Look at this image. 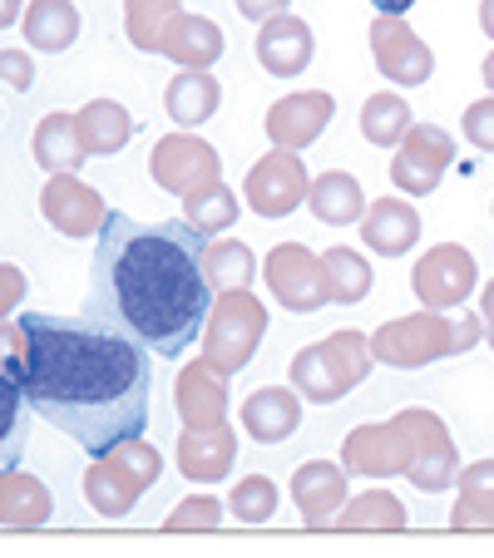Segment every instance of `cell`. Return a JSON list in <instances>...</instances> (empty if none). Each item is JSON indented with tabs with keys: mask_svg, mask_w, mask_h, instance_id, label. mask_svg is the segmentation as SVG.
<instances>
[{
	"mask_svg": "<svg viewBox=\"0 0 494 558\" xmlns=\"http://www.w3.org/2000/svg\"><path fill=\"white\" fill-rule=\"evenodd\" d=\"M406 464H410V454H406L396 421L357 425L341 440V470L357 474V480H396V474H406Z\"/></svg>",
	"mask_w": 494,
	"mask_h": 558,
	"instance_id": "cell-15",
	"label": "cell"
},
{
	"mask_svg": "<svg viewBox=\"0 0 494 558\" xmlns=\"http://www.w3.org/2000/svg\"><path fill=\"white\" fill-rule=\"evenodd\" d=\"M292 505L306 524H332L347 505V470L332 460H306L302 470L292 474Z\"/></svg>",
	"mask_w": 494,
	"mask_h": 558,
	"instance_id": "cell-19",
	"label": "cell"
},
{
	"mask_svg": "<svg viewBox=\"0 0 494 558\" xmlns=\"http://www.w3.org/2000/svg\"><path fill=\"white\" fill-rule=\"evenodd\" d=\"M455 163V138L445 134V124H410L406 138L390 148V183L406 198H425L441 189V179Z\"/></svg>",
	"mask_w": 494,
	"mask_h": 558,
	"instance_id": "cell-8",
	"label": "cell"
},
{
	"mask_svg": "<svg viewBox=\"0 0 494 558\" xmlns=\"http://www.w3.org/2000/svg\"><path fill=\"white\" fill-rule=\"evenodd\" d=\"M484 337H490V351H494V322H484Z\"/></svg>",
	"mask_w": 494,
	"mask_h": 558,
	"instance_id": "cell-51",
	"label": "cell"
},
{
	"mask_svg": "<svg viewBox=\"0 0 494 558\" xmlns=\"http://www.w3.org/2000/svg\"><path fill=\"white\" fill-rule=\"evenodd\" d=\"M361 243L381 257H406L421 243V213L406 198H376L361 213Z\"/></svg>",
	"mask_w": 494,
	"mask_h": 558,
	"instance_id": "cell-20",
	"label": "cell"
},
{
	"mask_svg": "<svg viewBox=\"0 0 494 558\" xmlns=\"http://www.w3.org/2000/svg\"><path fill=\"white\" fill-rule=\"evenodd\" d=\"M238 213H242L238 193H232L222 179L183 198V222H193V228H198L203 238H218V232H228L232 222H238Z\"/></svg>",
	"mask_w": 494,
	"mask_h": 558,
	"instance_id": "cell-33",
	"label": "cell"
},
{
	"mask_svg": "<svg viewBox=\"0 0 494 558\" xmlns=\"http://www.w3.org/2000/svg\"><path fill=\"white\" fill-rule=\"evenodd\" d=\"M25 272L21 267H11V263H0V322H11V312L25 302Z\"/></svg>",
	"mask_w": 494,
	"mask_h": 558,
	"instance_id": "cell-41",
	"label": "cell"
},
{
	"mask_svg": "<svg viewBox=\"0 0 494 558\" xmlns=\"http://www.w3.org/2000/svg\"><path fill=\"white\" fill-rule=\"evenodd\" d=\"M148 173H154V183L164 193L189 198V193H198V189H208V183L222 179V158H218V148H213L208 138H198L193 129H173V134H164L154 144Z\"/></svg>",
	"mask_w": 494,
	"mask_h": 558,
	"instance_id": "cell-7",
	"label": "cell"
},
{
	"mask_svg": "<svg viewBox=\"0 0 494 558\" xmlns=\"http://www.w3.org/2000/svg\"><path fill=\"white\" fill-rule=\"evenodd\" d=\"M306 189H312V179H306V163L292 148L263 154L248 169V179H242L248 213H257V218H287V213H297L306 203Z\"/></svg>",
	"mask_w": 494,
	"mask_h": 558,
	"instance_id": "cell-9",
	"label": "cell"
},
{
	"mask_svg": "<svg viewBox=\"0 0 494 558\" xmlns=\"http://www.w3.org/2000/svg\"><path fill=\"white\" fill-rule=\"evenodd\" d=\"M267 337V306L253 296V287H228L213 296L208 322H203V361L218 376H238L257 356Z\"/></svg>",
	"mask_w": 494,
	"mask_h": 558,
	"instance_id": "cell-4",
	"label": "cell"
},
{
	"mask_svg": "<svg viewBox=\"0 0 494 558\" xmlns=\"http://www.w3.org/2000/svg\"><path fill=\"white\" fill-rule=\"evenodd\" d=\"M302 425V396L287 386H263L242 401V430L257 445H282Z\"/></svg>",
	"mask_w": 494,
	"mask_h": 558,
	"instance_id": "cell-22",
	"label": "cell"
},
{
	"mask_svg": "<svg viewBox=\"0 0 494 558\" xmlns=\"http://www.w3.org/2000/svg\"><path fill=\"white\" fill-rule=\"evenodd\" d=\"M322 282H326V302L357 306V302L371 296L376 272H371V263L357 253V247H326L322 253Z\"/></svg>",
	"mask_w": 494,
	"mask_h": 558,
	"instance_id": "cell-30",
	"label": "cell"
},
{
	"mask_svg": "<svg viewBox=\"0 0 494 558\" xmlns=\"http://www.w3.org/2000/svg\"><path fill=\"white\" fill-rule=\"evenodd\" d=\"M332 524L337 529H406L410 514H406V505H400L396 495H386V489H366V495L347 499Z\"/></svg>",
	"mask_w": 494,
	"mask_h": 558,
	"instance_id": "cell-35",
	"label": "cell"
},
{
	"mask_svg": "<svg viewBox=\"0 0 494 558\" xmlns=\"http://www.w3.org/2000/svg\"><path fill=\"white\" fill-rule=\"evenodd\" d=\"M0 80L11 89H31L35 85V64L25 50H0Z\"/></svg>",
	"mask_w": 494,
	"mask_h": 558,
	"instance_id": "cell-42",
	"label": "cell"
},
{
	"mask_svg": "<svg viewBox=\"0 0 494 558\" xmlns=\"http://www.w3.org/2000/svg\"><path fill=\"white\" fill-rule=\"evenodd\" d=\"M40 213L55 232L70 238V243H89V238H99V228H105V218H109L99 189L80 183L74 173H45Z\"/></svg>",
	"mask_w": 494,
	"mask_h": 558,
	"instance_id": "cell-13",
	"label": "cell"
},
{
	"mask_svg": "<svg viewBox=\"0 0 494 558\" xmlns=\"http://www.w3.org/2000/svg\"><path fill=\"white\" fill-rule=\"evenodd\" d=\"M21 31L25 45H35V50L64 54L80 40V11H74V0H25Z\"/></svg>",
	"mask_w": 494,
	"mask_h": 558,
	"instance_id": "cell-28",
	"label": "cell"
},
{
	"mask_svg": "<svg viewBox=\"0 0 494 558\" xmlns=\"http://www.w3.org/2000/svg\"><path fill=\"white\" fill-rule=\"evenodd\" d=\"M480 337H484V316H480V312H460V316H450V356L470 351Z\"/></svg>",
	"mask_w": 494,
	"mask_h": 558,
	"instance_id": "cell-43",
	"label": "cell"
},
{
	"mask_svg": "<svg viewBox=\"0 0 494 558\" xmlns=\"http://www.w3.org/2000/svg\"><path fill=\"white\" fill-rule=\"evenodd\" d=\"M218 524H222V499H213L208 489H203V495L179 499L173 514L164 519V529H173V534H179V529H218Z\"/></svg>",
	"mask_w": 494,
	"mask_h": 558,
	"instance_id": "cell-38",
	"label": "cell"
},
{
	"mask_svg": "<svg viewBox=\"0 0 494 558\" xmlns=\"http://www.w3.org/2000/svg\"><path fill=\"white\" fill-rule=\"evenodd\" d=\"M332 114H337V99L326 95V89H297V95L277 99V105L267 109L263 129H267V138H273V148L302 154L306 144L322 138V129L332 124Z\"/></svg>",
	"mask_w": 494,
	"mask_h": 558,
	"instance_id": "cell-14",
	"label": "cell"
},
{
	"mask_svg": "<svg viewBox=\"0 0 494 558\" xmlns=\"http://www.w3.org/2000/svg\"><path fill=\"white\" fill-rule=\"evenodd\" d=\"M144 495L148 489L138 485L115 454H95V464L85 470V499H89V509H95L99 519H129Z\"/></svg>",
	"mask_w": 494,
	"mask_h": 558,
	"instance_id": "cell-23",
	"label": "cell"
},
{
	"mask_svg": "<svg viewBox=\"0 0 494 558\" xmlns=\"http://www.w3.org/2000/svg\"><path fill=\"white\" fill-rule=\"evenodd\" d=\"M232 460H238V435L228 430V421L222 425H183L179 435V470L183 480H193V485L213 489L218 480H228Z\"/></svg>",
	"mask_w": 494,
	"mask_h": 558,
	"instance_id": "cell-17",
	"label": "cell"
},
{
	"mask_svg": "<svg viewBox=\"0 0 494 558\" xmlns=\"http://www.w3.org/2000/svg\"><path fill=\"white\" fill-rule=\"evenodd\" d=\"M74 124H80V138H85V154L89 158L119 154V148L138 134V119L129 114L119 99H89V105L74 114Z\"/></svg>",
	"mask_w": 494,
	"mask_h": 558,
	"instance_id": "cell-27",
	"label": "cell"
},
{
	"mask_svg": "<svg viewBox=\"0 0 494 558\" xmlns=\"http://www.w3.org/2000/svg\"><path fill=\"white\" fill-rule=\"evenodd\" d=\"M316 40H312V25L302 15H273V21L257 25V64L277 80H297V74L312 64Z\"/></svg>",
	"mask_w": 494,
	"mask_h": 558,
	"instance_id": "cell-18",
	"label": "cell"
},
{
	"mask_svg": "<svg viewBox=\"0 0 494 558\" xmlns=\"http://www.w3.org/2000/svg\"><path fill=\"white\" fill-rule=\"evenodd\" d=\"M371 356L396 371H421V366H431V361H445L450 356V316L431 312V306L396 316V322L376 327Z\"/></svg>",
	"mask_w": 494,
	"mask_h": 558,
	"instance_id": "cell-6",
	"label": "cell"
},
{
	"mask_svg": "<svg viewBox=\"0 0 494 558\" xmlns=\"http://www.w3.org/2000/svg\"><path fill=\"white\" fill-rule=\"evenodd\" d=\"M371 60H376V70L400 89L431 85V74H435L431 45L410 31L406 15H376V21H371Z\"/></svg>",
	"mask_w": 494,
	"mask_h": 558,
	"instance_id": "cell-10",
	"label": "cell"
},
{
	"mask_svg": "<svg viewBox=\"0 0 494 558\" xmlns=\"http://www.w3.org/2000/svg\"><path fill=\"white\" fill-rule=\"evenodd\" d=\"M179 11V0H124V31L129 45L144 54H158V35H164V21Z\"/></svg>",
	"mask_w": 494,
	"mask_h": 558,
	"instance_id": "cell-36",
	"label": "cell"
},
{
	"mask_svg": "<svg viewBox=\"0 0 494 558\" xmlns=\"http://www.w3.org/2000/svg\"><path fill=\"white\" fill-rule=\"evenodd\" d=\"M480 282V267H474L470 247L460 243H441L421 257V263L410 267V287L421 296V306L431 312H450V306H465Z\"/></svg>",
	"mask_w": 494,
	"mask_h": 558,
	"instance_id": "cell-11",
	"label": "cell"
},
{
	"mask_svg": "<svg viewBox=\"0 0 494 558\" xmlns=\"http://www.w3.org/2000/svg\"><path fill=\"white\" fill-rule=\"evenodd\" d=\"M173 405H179L183 425H222L228 421V376L208 366V361H189L173 386Z\"/></svg>",
	"mask_w": 494,
	"mask_h": 558,
	"instance_id": "cell-21",
	"label": "cell"
},
{
	"mask_svg": "<svg viewBox=\"0 0 494 558\" xmlns=\"http://www.w3.org/2000/svg\"><path fill=\"white\" fill-rule=\"evenodd\" d=\"M25 15V0H0V31H5V25H15Z\"/></svg>",
	"mask_w": 494,
	"mask_h": 558,
	"instance_id": "cell-46",
	"label": "cell"
},
{
	"mask_svg": "<svg viewBox=\"0 0 494 558\" xmlns=\"http://www.w3.org/2000/svg\"><path fill=\"white\" fill-rule=\"evenodd\" d=\"M480 316L494 322V282H484V302H480Z\"/></svg>",
	"mask_w": 494,
	"mask_h": 558,
	"instance_id": "cell-49",
	"label": "cell"
},
{
	"mask_svg": "<svg viewBox=\"0 0 494 558\" xmlns=\"http://www.w3.org/2000/svg\"><path fill=\"white\" fill-rule=\"evenodd\" d=\"M450 529H494V509L490 505H474V499H455L450 509Z\"/></svg>",
	"mask_w": 494,
	"mask_h": 558,
	"instance_id": "cell-44",
	"label": "cell"
},
{
	"mask_svg": "<svg viewBox=\"0 0 494 558\" xmlns=\"http://www.w3.org/2000/svg\"><path fill=\"white\" fill-rule=\"evenodd\" d=\"M277 485L267 480V474H248V480H238L228 495V509L232 519H242V524H267V519L277 514Z\"/></svg>",
	"mask_w": 494,
	"mask_h": 558,
	"instance_id": "cell-37",
	"label": "cell"
},
{
	"mask_svg": "<svg viewBox=\"0 0 494 558\" xmlns=\"http://www.w3.org/2000/svg\"><path fill=\"white\" fill-rule=\"evenodd\" d=\"M31 154L45 173H74L89 158L85 138H80V124H74V114H64V109H50V114L35 124Z\"/></svg>",
	"mask_w": 494,
	"mask_h": 558,
	"instance_id": "cell-26",
	"label": "cell"
},
{
	"mask_svg": "<svg viewBox=\"0 0 494 558\" xmlns=\"http://www.w3.org/2000/svg\"><path fill=\"white\" fill-rule=\"evenodd\" d=\"M460 129H465V138H470L480 154H494V99H474V105L465 109Z\"/></svg>",
	"mask_w": 494,
	"mask_h": 558,
	"instance_id": "cell-40",
	"label": "cell"
},
{
	"mask_svg": "<svg viewBox=\"0 0 494 558\" xmlns=\"http://www.w3.org/2000/svg\"><path fill=\"white\" fill-rule=\"evenodd\" d=\"M228 50V35H222L218 21L193 11H173L164 21V35H158V54H169L179 70H213Z\"/></svg>",
	"mask_w": 494,
	"mask_h": 558,
	"instance_id": "cell-16",
	"label": "cell"
},
{
	"mask_svg": "<svg viewBox=\"0 0 494 558\" xmlns=\"http://www.w3.org/2000/svg\"><path fill=\"white\" fill-rule=\"evenodd\" d=\"M232 5H238L242 21L263 25V21H273V15H287V5H292V0H232Z\"/></svg>",
	"mask_w": 494,
	"mask_h": 558,
	"instance_id": "cell-45",
	"label": "cell"
},
{
	"mask_svg": "<svg viewBox=\"0 0 494 558\" xmlns=\"http://www.w3.org/2000/svg\"><path fill=\"white\" fill-rule=\"evenodd\" d=\"M203 238L193 222H134L109 213L95 247V302L148 356H183L203 337L213 282L203 272Z\"/></svg>",
	"mask_w": 494,
	"mask_h": 558,
	"instance_id": "cell-2",
	"label": "cell"
},
{
	"mask_svg": "<svg viewBox=\"0 0 494 558\" xmlns=\"http://www.w3.org/2000/svg\"><path fill=\"white\" fill-rule=\"evenodd\" d=\"M400 430V440H406V480L421 495H445V489L455 485V474H460V450H455L450 430H445V421L435 411H425V405H406V411L390 415Z\"/></svg>",
	"mask_w": 494,
	"mask_h": 558,
	"instance_id": "cell-5",
	"label": "cell"
},
{
	"mask_svg": "<svg viewBox=\"0 0 494 558\" xmlns=\"http://www.w3.org/2000/svg\"><path fill=\"white\" fill-rule=\"evenodd\" d=\"M484 89H494V50L484 54Z\"/></svg>",
	"mask_w": 494,
	"mask_h": 558,
	"instance_id": "cell-50",
	"label": "cell"
},
{
	"mask_svg": "<svg viewBox=\"0 0 494 558\" xmlns=\"http://www.w3.org/2000/svg\"><path fill=\"white\" fill-rule=\"evenodd\" d=\"M371 5H376L381 15H406L410 5H415V0H371Z\"/></svg>",
	"mask_w": 494,
	"mask_h": 558,
	"instance_id": "cell-47",
	"label": "cell"
},
{
	"mask_svg": "<svg viewBox=\"0 0 494 558\" xmlns=\"http://www.w3.org/2000/svg\"><path fill=\"white\" fill-rule=\"evenodd\" d=\"M0 371L35 415L89 454L115 450L148 425V351L109 316L25 312L0 322Z\"/></svg>",
	"mask_w": 494,
	"mask_h": 558,
	"instance_id": "cell-1",
	"label": "cell"
},
{
	"mask_svg": "<svg viewBox=\"0 0 494 558\" xmlns=\"http://www.w3.org/2000/svg\"><path fill=\"white\" fill-rule=\"evenodd\" d=\"M410 124H415V114H410L406 95H396V89H381V95H371L361 105V134L376 148H396Z\"/></svg>",
	"mask_w": 494,
	"mask_h": 558,
	"instance_id": "cell-31",
	"label": "cell"
},
{
	"mask_svg": "<svg viewBox=\"0 0 494 558\" xmlns=\"http://www.w3.org/2000/svg\"><path fill=\"white\" fill-rule=\"evenodd\" d=\"M25 440H31V401H25L21 386L0 371V474L21 464Z\"/></svg>",
	"mask_w": 494,
	"mask_h": 558,
	"instance_id": "cell-32",
	"label": "cell"
},
{
	"mask_svg": "<svg viewBox=\"0 0 494 558\" xmlns=\"http://www.w3.org/2000/svg\"><path fill=\"white\" fill-rule=\"evenodd\" d=\"M267 277V292L287 306V312L306 316V312H322L326 306V282H322V257L302 243H277L263 263Z\"/></svg>",
	"mask_w": 494,
	"mask_h": 558,
	"instance_id": "cell-12",
	"label": "cell"
},
{
	"mask_svg": "<svg viewBox=\"0 0 494 558\" xmlns=\"http://www.w3.org/2000/svg\"><path fill=\"white\" fill-rule=\"evenodd\" d=\"M306 208H312V218L326 222V228H347V222H361V213H366V193H361V183L351 179V173L332 169V173H322V179H312V189H306Z\"/></svg>",
	"mask_w": 494,
	"mask_h": 558,
	"instance_id": "cell-29",
	"label": "cell"
},
{
	"mask_svg": "<svg viewBox=\"0 0 494 558\" xmlns=\"http://www.w3.org/2000/svg\"><path fill=\"white\" fill-rule=\"evenodd\" d=\"M222 105V85L213 70H179L164 89V109H169V124L179 129H198L218 114Z\"/></svg>",
	"mask_w": 494,
	"mask_h": 558,
	"instance_id": "cell-24",
	"label": "cell"
},
{
	"mask_svg": "<svg viewBox=\"0 0 494 558\" xmlns=\"http://www.w3.org/2000/svg\"><path fill=\"white\" fill-rule=\"evenodd\" d=\"M371 366L376 356L361 331H332L326 341H312L292 356V390L312 405H337L371 376Z\"/></svg>",
	"mask_w": 494,
	"mask_h": 558,
	"instance_id": "cell-3",
	"label": "cell"
},
{
	"mask_svg": "<svg viewBox=\"0 0 494 558\" xmlns=\"http://www.w3.org/2000/svg\"><path fill=\"white\" fill-rule=\"evenodd\" d=\"M480 25H484V35L494 40V0H480Z\"/></svg>",
	"mask_w": 494,
	"mask_h": 558,
	"instance_id": "cell-48",
	"label": "cell"
},
{
	"mask_svg": "<svg viewBox=\"0 0 494 558\" xmlns=\"http://www.w3.org/2000/svg\"><path fill=\"white\" fill-rule=\"evenodd\" d=\"M203 272H208L213 292H228V287H253L257 257H253V247H248V243H232V238H222V243L203 247Z\"/></svg>",
	"mask_w": 494,
	"mask_h": 558,
	"instance_id": "cell-34",
	"label": "cell"
},
{
	"mask_svg": "<svg viewBox=\"0 0 494 558\" xmlns=\"http://www.w3.org/2000/svg\"><path fill=\"white\" fill-rule=\"evenodd\" d=\"M455 489L474 505H490L494 509V460H474V464H460L455 474Z\"/></svg>",
	"mask_w": 494,
	"mask_h": 558,
	"instance_id": "cell-39",
	"label": "cell"
},
{
	"mask_svg": "<svg viewBox=\"0 0 494 558\" xmlns=\"http://www.w3.org/2000/svg\"><path fill=\"white\" fill-rule=\"evenodd\" d=\"M50 514H55V499H50V489H45V480L25 474L21 464L0 474V524L40 529V524H50Z\"/></svg>",
	"mask_w": 494,
	"mask_h": 558,
	"instance_id": "cell-25",
	"label": "cell"
}]
</instances>
